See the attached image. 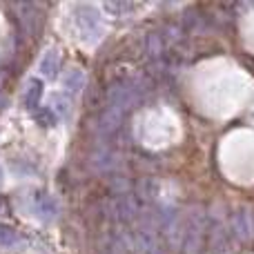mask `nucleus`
Masks as SVG:
<instances>
[{
    "label": "nucleus",
    "instance_id": "f257e3e1",
    "mask_svg": "<svg viewBox=\"0 0 254 254\" xmlns=\"http://www.w3.org/2000/svg\"><path fill=\"white\" fill-rule=\"evenodd\" d=\"M207 232V216L203 207H190L183 216V234H181V248L185 254H201L203 239Z\"/></svg>",
    "mask_w": 254,
    "mask_h": 254
},
{
    "label": "nucleus",
    "instance_id": "f03ea898",
    "mask_svg": "<svg viewBox=\"0 0 254 254\" xmlns=\"http://www.w3.org/2000/svg\"><path fill=\"white\" fill-rule=\"evenodd\" d=\"M138 98H140V89L136 87V83H131V80H119V83H112L107 87L105 107L107 110L121 112V114H127L138 103Z\"/></svg>",
    "mask_w": 254,
    "mask_h": 254
},
{
    "label": "nucleus",
    "instance_id": "7ed1b4c3",
    "mask_svg": "<svg viewBox=\"0 0 254 254\" xmlns=\"http://www.w3.org/2000/svg\"><path fill=\"white\" fill-rule=\"evenodd\" d=\"M76 25L80 29V36L89 43L98 40L103 36V18H101V11L92 4H80L76 9Z\"/></svg>",
    "mask_w": 254,
    "mask_h": 254
},
{
    "label": "nucleus",
    "instance_id": "20e7f679",
    "mask_svg": "<svg viewBox=\"0 0 254 254\" xmlns=\"http://www.w3.org/2000/svg\"><path fill=\"white\" fill-rule=\"evenodd\" d=\"M230 228H232V234L239 241H243V243L250 241L252 232H254L250 210H248V207H237V210L232 212V219H230Z\"/></svg>",
    "mask_w": 254,
    "mask_h": 254
},
{
    "label": "nucleus",
    "instance_id": "39448f33",
    "mask_svg": "<svg viewBox=\"0 0 254 254\" xmlns=\"http://www.w3.org/2000/svg\"><path fill=\"white\" fill-rule=\"evenodd\" d=\"M230 234L232 228L230 223H225V219H216L210 228V250L212 254H225L230 246Z\"/></svg>",
    "mask_w": 254,
    "mask_h": 254
},
{
    "label": "nucleus",
    "instance_id": "423d86ee",
    "mask_svg": "<svg viewBox=\"0 0 254 254\" xmlns=\"http://www.w3.org/2000/svg\"><path fill=\"white\" fill-rule=\"evenodd\" d=\"M123 119L125 114H121V112H114V110H103L101 116L96 119V131L101 136H112L119 131V127L123 125Z\"/></svg>",
    "mask_w": 254,
    "mask_h": 254
},
{
    "label": "nucleus",
    "instance_id": "0eeeda50",
    "mask_svg": "<svg viewBox=\"0 0 254 254\" xmlns=\"http://www.w3.org/2000/svg\"><path fill=\"white\" fill-rule=\"evenodd\" d=\"M34 210L40 219L52 221L58 216V203H56V198L49 196V194H38V196L34 198Z\"/></svg>",
    "mask_w": 254,
    "mask_h": 254
},
{
    "label": "nucleus",
    "instance_id": "6e6552de",
    "mask_svg": "<svg viewBox=\"0 0 254 254\" xmlns=\"http://www.w3.org/2000/svg\"><path fill=\"white\" fill-rule=\"evenodd\" d=\"M85 83H87V76H85V71L78 69V67H71V69H67L65 74H63V87L69 94L83 92Z\"/></svg>",
    "mask_w": 254,
    "mask_h": 254
},
{
    "label": "nucleus",
    "instance_id": "1a4fd4ad",
    "mask_svg": "<svg viewBox=\"0 0 254 254\" xmlns=\"http://www.w3.org/2000/svg\"><path fill=\"white\" fill-rule=\"evenodd\" d=\"M43 92H45L43 80L29 78V83H27V87H25V94H22V103H25L27 110H31V112L38 110V103H40V98H43Z\"/></svg>",
    "mask_w": 254,
    "mask_h": 254
},
{
    "label": "nucleus",
    "instance_id": "9d476101",
    "mask_svg": "<svg viewBox=\"0 0 254 254\" xmlns=\"http://www.w3.org/2000/svg\"><path fill=\"white\" fill-rule=\"evenodd\" d=\"M89 163H92L96 170L107 172V170H112L119 161H116V154L112 152L110 147H98V149H94V152L89 154Z\"/></svg>",
    "mask_w": 254,
    "mask_h": 254
},
{
    "label": "nucleus",
    "instance_id": "9b49d317",
    "mask_svg": "<svg viewBox=\"0 0 254 254\" xmlns=\"http://www.w3.org/2000/svg\"><path fill=\"white\" fill-rule=\"evenodd\" d=\"M16 11H18L16 18L20 22V27L27 34H34L36 31V4H29V2L16 4Z\"/></svg>",
    "mask_w": 254,
    "mask_h": 254
},
{
    "label": "nucleus",
    "instance_id": "f8f14e48",
    "mask_svg": "<svg viewBox=\"0 0 254 254\" xmlns=\"http://www.w3.org/2000/svg\"><path fill=\"white\" fill-rule=\"evenodd\" d=\"M61 69V54L58 49H47L45 56L40 58V74L47 76V78H54Z\"/></svg>",
    "mask_w": 254,
    "mask_h": 254
},
{
    "label": "nucleus",
    "instance_id": "ddd939ff",
    "mask_svg": "<svg viewBox=\"0 0 254 254\" xmlns=\"http://www.w3.org/2000/svg\"><path fill=\"white\" fill-rule=\"evenodd\" d=\"M20 241H22L20 234H18L11 225L0 223V248H16Z\"/></svg>",
    "mask_w": 254,
    "mask_h": 254
},
{
    "label": "nucleus",
    "instance_id": "4468645a",
    "mask_svg": "<svg viewBox=\"0 0 254 254\" xmlns=\"http://www.w3.org/2000/svg\"><path fill=\"white\" fill-rule=\"evenodd\" d=\"M34 116H36V121H38V125H43V127H54L58 123V116L54 114V110L49 105L43 107V110H36Z\"/></svg>",
    "mask_w": 254,
    "mask_h": 254
},
{
    "label": "nucleus",
    "instance_id": "2eb2a0df",
    "mask_svg": "<svg viewBox=\"0 0 254 254\" xmlns=\"http://www.w3.org/2000/svg\"><path fill=\"white\" fill-rule=\"evenodd\" d=\"M54 110V114L58 116V119H63V116L69 114V98L63 96V94H56V96L52 98V105H49Z\"/></svg>",
    "mask_w": 254,
    "mask_h": 254
},
{
    "label": "nucleus",
    "instance_id": "dca6fc26",
    "mask_svg": "<svg viewBox=\"0 0 254 254\" xmlns=\"http://www.w3.org/2000/svg\"><path fill=\"white\" fill-rule=\"evenodd\" d=\"M2 181H4V172H2V167H0V185H2Z\"/></svg>",
    "mask_w": 254,
    "mask_h": 254
}]
</instances>
